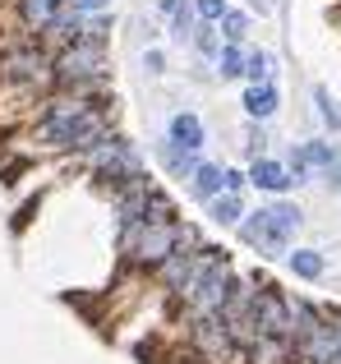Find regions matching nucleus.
Segmentation results:
<instances>
[{"mask_svg":"<svg viewBox=\"0 0 341 364\" xmlns=\"http://www.w3.org/2000/svg\"><path fill=\"white\" fill-rule=\"evenodd\" d=\"M244 83H277V55L268 46H249V55H244Z\"/></svg>","mask_w":341,"mask_h":364,"instance_id":"aec40b11","label":"nucleus"},{"mask_svg":"<svg viewBox=\"0 0 341 364\" xmlns=\"http://www.w3.org/2000/svg\"><path fill=\"white\" fill-rule=\"evenodd\" d=\"M244 116H249L254 124H268L281 116V88L277 83H244V97H240Z\"/></svg>","mask_w":341,"mask_h":364,"instance_id":"9b49d317","label":"nucleus"},{"mask_svg":"<svg viewBox=\"0 0 341 364\" xmlns=\"http://www.w3.org/2000/svg\"><path fill=\"white\" fill-rule=\"evenodd\" d=\"M286 171L296 185H314V176H328V171L341 161V148L332 139H305V143H291L286 148Z\"/></svg>","mask_w":341,"mask_h":364,"instance_id":"423d86ee","label":"nucleus"},{"mask_svg":"<svg viewBox=\"0 0 341 364\" xmlns=\"http://www.w3.org/2000/svg\"><path fill=\"white\" fill-rule=\"evenodd\" d=\"M332 23H337V28H341V5H337V9H332Z\"/></svg>","mask_w":341,"mask_h":364,"instance_id":"7c9ffc66","label":"nucleus"},{"mask_svg":"<svg viewBox=\"0 0 341 364\" xmlns=\"http://www.w3.org/2000/svg\"><path fill=\"white\" fill-rule=\"evenodd\" d=\"M203 213H207V222L212 226H222V231H235V226L244 222V194H217L212 203H203Z\"/></svg>","mask_w":341,"mask_h":364,"instance_id":"f3484780","label":"nucleus"},{"mask_svg":"<svg viewBox=\"0 0 341 364\" xmlns=\"http://www.w3.org/2000/svg\"><path fill=\"white\" fill-rule=\"evenodd\" d=\"M198 14V23H222V14L231 9V0H189Z\"/></svg>","mask_w":341,"mask_h":364,"instance_id":"bb28decb","label":"nucleus"},{"mask_svg":"<svg viewBox=\"0 0 341 364\" xmlns=\"http://www.w3.org/2000/svg\"><path fill=\"white\" fill-rule=\"evenodd\" d=\"M157 161H162V171H166V176L170 180H180V185H189V176H194V171H198V161H203V152H185V148H175V143H157Z\"/></svg>","mask_w":341,"mask_h":364,"instance_id":"4468645a","label":"nucleus"},{"mask_svg":"<svg viewBox=\"0 0 341 364\" xmlns=\"http://www.w3.org/2000/svg\"><path fill=\"white\" fill-rule=\"evenodd\" d=\"M139 65H144L148 79H162L166 74V51L162 46H144V51H139Z\"/></svg>","mask_w":341,"mask_h":364,"instance_id":"a878e982","label":"nucleus"},{"mask_svg":"<svg viewBox=\"0 0 341 364\" xmlns=\"http://www.w3.org/2000/svg\"><path fill=\"white\" fill-rule=\"evenodd\" d=\"M259 337H291V295L272 282L254 291V341Z\"/></svg>","mask_w":341,"mask_h":364,"instance_id":"0eeeda50","label":"nucleus"},{"mask_svg":"<svg viewBox=\"0 0 341 364\" xmlns=\"http://www.w3.org/2000/svg\"><path fill=\"white\" fill-rule=\"evenodd\" d=\"M263 217L272 222V231L286 245H296V235L305 231V208H300L296 198H268V203H263Z\"/></svg>","mask_w":341,"mask_h":364,"instance_id":"f8f14e48","label":"nucleus"},{"mask_svg":"<svg viewBox=\"0 0 341 364\" xmlns=\"http://www.w3.org/2000/svg\"><path fill=\"white\" fill-rule=\"evenodd\" d=\"M166 143H175V148H185V152H203L207 148V124L198 111H189V107H180V111H170L166 116Z\"/></svg>","mask_w":341,"mask_h":364,"instance_id":"9d476101","label":"nucleus"},{"mask_svg":"<svg viewBox=\"0 0 341 364\" xmlns=\"http://www.w3.org/2000/svg\"><path fill=\"white\" fill-rule=\"evenodd\" d=\"M51 70H55V51L42 37L0 46V92H18V97L37 102L51 92Z\"/></svg>","mask_w":341,"mask_h":364,"instance_id":"f03ea898","label":"nucleus"},{"mask_svg":"<svg viewBox=\"0 0 341 364\" xmlns=\"http://www.w3.org/2000/svg\"><path fill=\"white\" fill-rule=\"evenodd\" d=\"M79 161H83V171H88L92 180H102L107 189H125V185H139V180H148L144 152H139L120 129H111L102 143H92V148L83 152Z\"/></svg>","mask_w":341,"mask_h":364,"instance_id":"20e7f679","label":"nucleus"},{"mask_svg":"<svg viewBox=\"0 0 341 364\" xmlns=\"http://www.w3.org/2000/svg\"><path fill=\"white\" fill-rule=\"evenodd\" d=\"M337 5H341V0H337Z\"/></svg>","mask_w":341,"mask_h":364,"instance_id":"2f4dec72","label":"nucleus"},{"mask_svg":"<svg viewBox=\"0 0 341 364\" xmlns=\"http://www.w3.org/2000/svg\"><path fill=\"white\" fill-rule=\"evenodd\" d=\"M107 88H111L107 46H92V42L55 46L51 92H70V97H107Z\"/></svg>","mask_w":341,"mask_h":364,"instance_id":"7ed1b4c3","label":"nucleus"},{"mask_svg":"<svg viewBox=\"0 0 341 364\" xmlns=\"http://www.w3.org/2000/svg\"><path fill=\"white\" fill-rule=\"evenodd\" d=\"M286 267H291V277H296V282H323L328 254H323V249H309V245H291Z\"/></svg>","mask_w":341,"mask_h":364,"instance_id":"dca6fc26","label":"nucleus"},{"mask_svg":"<svg viewBox=\"0 0 341 364\" xmlns=\"http://www.w3.org/2000/svg\"><path fill=\"white\" fill-rule=\"evenodd\" d=\"M235 235H240V245H244V249H254L259 258H286V254H291V245L281 240L277 231H272V222L263 217V208L244 213V222L235 226Z\"/></svg>","mask_w":341,"mask_h":364,"instance_id":"6e6552de","label":"nucleus"},{"mask_svg":"<svg viewBox=\"0 0 341 364\" xmlns=\"http://www.w3.org/2000/svg\"><path fill=\"white\" fill-rule=\"evenodd\" d=\"M309 102H314V116L323 120V129L341 134V97H337V92L323 88V83H314V88H309Z\"/></svg>","mask_w":341,"mask_h":364,"instance_id":"a211bd4d","label":"nucleus"},{"mask_svg":"<svg viewBox=\"0 0 341 364\" xmlns=\"http://www.w3.org/2000/svg\"><path fill=\"white\" fill-rule=\"evenodd\" d=\"M244 176H249V185L259 189V194H268V198H286L291 189H296V180H291V171H286V161H281V157L249 161V166H244Z\"/></svg>","mask_w":341,"mask_h":364,"instance_id":"1a4fd4ad","label":"nucleus"},{"mask_svg":"<svg viewBox=\"0 0 341 364\" xmlns=\"http://www.w3.org/2000/svg\"><path fill=\"white\" fill-rule=\"evenodd\" d=\"M217 33H222V42L226 46H244V42H249V33H254V14H249V9H226V14H222V23H217Z\"/></svg>","mask_w":341,"mask_h":364,"instance_id":"6ab92c4d","label":"nucleus"},{"mask_svg":"<svg viewBox=\"0 0 341 364\" xmlns=\"http://www.w3.org/2000/svg\"><path fill=\"white\" fill-rule=\"evenodd\" d=\"M116 129V102L111 97H70V92H46L28 111V139L37 152H70L83 157L92 143H102Z\"/></svg>","mask_w":341,"mask_h":364,"instance_id":"f257e3e1","label":"nucleus"},{"mask_svg":"<svg viewBox=\"0 0 341 364\" xmlns=\"http://www.w3.org/2000/svg\"><path fill=\"white\" fill-rule=\"evenodd\" d=\"M116 5V0H65V9L79 18H92V14H107V9Z\"/></svg>","mask_w":341,"mask_h":364,"instance_id":"cd10ccee","label":"nucleus"},{"mask_svg":"<svg viewBox=\"0 0 341 364\" xmlns=\"http://www.w3.org/2000/svg\"><path fill=\"white\" fill-rule=\"evenodd\" d=\"M194 28H198V14H194V5L185 0V5L170 14V42H175V46H189V42H194Z\"/></svg>","mask_w":341,"mask_h":364,"instance_id":"5701e85b","label":"nucleus"},{"mask_svg":"<svg viewBox=\"0 0 341 364\" xmlns=\"http://www.w3.org/2000/svg\"><path fill=\"white\" fill-rule=\"evenodd\" d=\"M111 33H116V14H92V18H83V37L79 42H92V46H107L111 42Z\"/></svg>","mask_w":341,"mask_h":364,"instance_id":"b1692460","label":"nucleus"},{"mask_svg":"<svg viewBox=\"0 0 341 364\" xmlns=\"http://www.w3.org/2000/svg\"><path fill=\"white\" fill-rule=\"evenodd\" d=\"M244 185H249V176L240 166H226V194H244Z\"/></svg>","mask_w":341,"mask_h":364,"instance_id":"c85d7f7f","label":"nucleus"},{"mask_svg":"<svg viewBox=\"0 0 341 364\" xmlns=\"http://www.w3.org/2000/svg\"><path fill=\"white\" fill-rule=\"evenodd\" d=\"M323 185H328V189H332V194L341 198V161H337V166H332V171L323 176Z\"/></svg>","mask_w":341,"mask_h":364,"instance_id":"c756f323","label":"nucleus"},{"mask_svg":"<svg viewBox=\"0 0 341 364\" xmlns=\"http://www.w3.org/2000/svg\"><path fill=\"white\" fill-rule=\"evenodd\" d=\"M180 245V222H166V226H139V240L134 249L125 254V267H134V272H148L153 277L157 267L166 263L170 254H175Z\"/></svg>","mask_w":341,"mask_h":364,"instance_id":"39448f33","label":"nucleus"},{"mask_svg":"<svg viewBox=\"0 0 341 364\" xmlns=\"http://www.w3.org/2000/svg\"><path fill=\"white\" fill-rule=\"evenodd\" d=\"M189 51H194L198 60L212 65L217 55H222V33H217V23H198V28H194V42H189Z\"/></svg>","mask_w":341,"mask_h":364,"instance_id":"4be33fe9","label":"nucleus"},{"mask_svg":"<svg viewBox=\"0 0 341 364\" xmlns=\"http://www.w3.org/2000/svg\"><path fill=\"white\" fill-rule=\"evenodd\" d=\"M189 198L194 203H212L217 194H226V166L222 161H198V171L189 176Z\"/></svg>","mask_w":341,"mask_h":364,"instance_id":"ddd939ff","label":"nucleus"},{"mask_svg":"<svg viewBox=\"0 0 341 364\" xmlns=\"http://www.w3.org/2000/svg\"><path fill=\"white\" fill-rule=\"evenodd\" d=\"M244 364H300V355L291 337H259L244 350Z\"/></svg>","mask_w":341,"mask_h":364,"instance_id":"2eb2a0df","label":"nucleus"},{"mask_svg":"<svg viewBox=\"0 0 341 364\" xmlns=\"http://www.w3.org/2000/svg\"><path fill=\"white\" fill-rule=\"evenodd\" d=\"M244 55H249V46H226L222 42V55L212 60L217 79H222V83H240L244 79Z\"/></svg>","mask_w":341,"mask_h":364,"instance_id":"412c9836","label":"nucleus"},{"mask_svg":"<svg viewBox=\"0 0 341 364\" xmlns=\"http://www.w3.org/2000/svg\"><path fill=\"white\" fill-rule=\"evenodd\" d=\"M244 152H249V161L268 157V129H263V124L249 120V129H244Z\"/></svg>","mask_w":341,"mask_h":364,"instance_id":"393cba45","label":"nucleus"}]
</instances>
